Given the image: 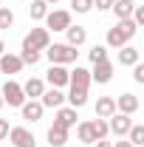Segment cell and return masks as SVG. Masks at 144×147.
Here are the masks:
<instances>
[{
    "label": "cell",
    "instance_id": "ffe728a7",
    "mask_svg": "<svg viewBox=\"0 0 144 147\" xmlns=\"http://www.w3.org/2000/svg\"><path fill=\"white\" fill-rule=\"evenodd\" d=\"M42 91H45V82H42V79H37V76H31V79L23 85L26 99H40V96H42Z\"/></svg>",
    "mask_w": 144,
    "mask_h": 147
},
{
    "label": "cell",
    "instance_id": "5b68a950",
    "mask_svg": "<svg viewBox=\"0 0 144 147\" xmlns=\"http://www.w3.org/2000/svg\"><path fill=\"white\" fill-rule=\"evenodd\" d=\"M68 26H71V11H65V9H54V11L45 14V28L48 31H65Z\"/></svg>",
    "mask_w": 144,
    "mask_h": 147
},
{
    "label": "cell",
    "instance_id": "4dcf8cb0",
    "mask_svg": "<svg viewBox=\"0 0 144 147\" xmlns=\"http://www.w3.org/2000/svg\"><path fill=\"white\" fill-rule=\"evenodd\" d=\"M133 79H136L139 85H144V65H141V62L133 65Z\"/></svg>",
    "mask_w": 144,
    "mask_h": 147
},
{
    "label": "cell",
    "instance_id": "f1b7e54d",
    "mask_svg": "<svg viewBox=\"0 0 144 147\" xmlns=\"http://www.w3.org/2000/svg\"><path fill=\"white\" fill-rule=\"evenodd\" d=\"M71 9L76 14H88L90 9H93V0H71Z\"/></svg>",
    "mask_w": 144,
    "mask_h": 147
},
{
    "label": "cell",
    "instance_id": "52a82bcc",
    "mask_svg": "<svg viewBox=\"0 0 144 147\" xmlns=\"http://www.w3.org/2000/svg\"><path fill=\"white\" fill-rule=\"evenodd\" d=\"M130 127H133V119H130L127 113H119V110L110 116V122H108V130L113 133V136H119V139H124Z\"/></svg>",
    "mask_w": 144,
    "mask_h": 147
},
{
    "label": "cell",
    "instance_id": "30bf717a",
    "mask_svg": "<svg viewBox=\"0 0 144 147\" xmlns=\"http://www.w3.org/2000/svg\"><path fill=\"white\" fill-rule=\"evenodd\" d=\"M42 110H45V108L40 105V99H26V102L20 105V113H23V119H26V122H31V125L42 119Z\"/></svg>",
    "mask_w": 144,
    "mask_h": 147
},
{
    "label": "cell",
    "instance_id": "ba28073f",
    "mask_svg": "<svg viewBox=\"0 0 144 147\" xmlns=\"http://www.w3.org/2000/svg\"><path fill=\"white\" fill-rule=\"evenodd\" d=\"M113 79V62L102 59V62H93V71H90V82H99V85H108Z\"/></svg>",
    "mask_w": 144,
    "mask_h": 147
},
{
    "label": "cell",
    "instance_id": "603a6c76",
    "mask_svg": "<svg viewBox=\"0 0 144 147\" xmlns=\"http://www.w3.org/2000/svg\"><path fill=\"white\" fill-rule=\"evenodd\" d=\"M48 11H51V9H48V3H45V0H31V6H28L31 20H45Z\"/></svg>",
    "mask_w": 144,
    "mask_h": 147
},
{
    "label": "cell",
    "instance_id": "484cf974",
    "mask_svg": "<svg viewBox=\"0 0 144 147\" xmlns=\"http://www.w3.org/2000/svg\"><path fill=\"white\" fill-rule=\"evenodd\" d=\"M14 26V11L9 6H0V28H11Z\"/></svg>",
    "mask_w": 144,
    "mask_h": 147
},
{
    "label": "cell",
    "instance_id": "d6986e66",
    "mask_svg": "<svg viewBox=\"0 0 144 147\" xmlns=\"http://www.w3.org/2000/svg\"><path fill=\"white\" fill-rule=\"evenodd\" d=\"M76 119H79V116H76V108H57V125H62V127H68L71 130L73 125H76Z\"/></svg>",
    "mask_w": 144,
    "mask_h": 147
},
{
    "label": "cell",
    "instance_id": "d590c367",
    "mask_svg": "<svg viewBox=\"0 0 144 147\" xmlns=\"http://www.w3.org/2000/svg\"><path fill=\"white\" fill-rule=\"evenodd\" d=\"M113 147H133V144H130L127 139H122V142H113Z\"/></svg>",
    "mask_w": 144,
    "mask_h": 147
},
{
    "label": "cell",
    "instance_id": "e575fe53",
    "mask_svg": "<svg viewBox=\"0 0 144 147\" xmlns=\"http://www.w3.org/2000/svg\"><path fill=\"white\" fill-rule=\"evenodd\" d=\"M93 147H113V142H105V139H99V142H93Z\"/></svg>",
    "mask_w": 144,
    "mask_h": 147
},
{
    "label": "cell",
    "instance_id": "e0dca14e",
    "mask_svg": "<svg viewBox=\"0 0 144 147\" xmlns=\"http://www.w3.org/2000/svg\"><path fill=\"white\" fill-rule=\"evenodd\" d=\"M0 71L3 74H20L23 71V59L17 54H0Z\"/></svg>",
    "mask_w": 144,
    "mask_h": 147
},
{
    "label": "cell",
    "instance_id": "83f0119b",
    "mask_svg": "<svg viewBox=\"0 0 144 147\" xmlns=\"http://www.w3.org/2000/svg\"><path fill=\"white\" fill-rule=\"evenodd\" d=\"M90 57V62H102V59H108V45H93L88 51Z\"/></svg>",
    "mask_w": 144,
    "mask_h": 147
},
{
    "label": "cell",
    "instance_id": "7c38bea8",
    "mask_svg": "<svg viewBox=\"0 0 144 147\" xmlns=\"http://www.w3.org/2000/svg\"><path fill=\"white\" fill-rule=\"evenodd\" d=\"M116 110H119V113H127V116H133V113L139 110V96H136V93H122V96L116 99Z\"/></svg>",
    "mask_w": 144,
    "mask_h": 147
},
{
    "label": "cell",
    "instance_id": "d4e9b609",
    "mask_svg": "<svg viewBox=\"0 0 144 147\" xmlns=\"http://www.w3.org/2000/svg\"><path fill=\"white\" fill-rule=\"evenodd\" d=\"M127 142L133 147H141L144 144V125H133V127L127 130Z\"/></svg>",
    "mask_w": 144,
    "mask_h": 147
},
{
    "label": "cell",
    "instance_id": "2e32d148",
    "mask_svg": "<svg viewBox=\"0 0 144 147\" xmlns=\"http://www.w3.org/2000/svg\"><path fill=\"white\" fill-rule=\"evenodd\" d=\"M136 62H141V54H139V48H133V45H122V48H119V65H124V68H133Z\"/></svg>",
    "mask_w": 144,
    "mask_h": 147
},
{
    "label": "cell",
    "instance_id": "4316f807",
    "mask_svg": "<svg viewBox=\"0 0 144 147\" xmlns=\"http://www.w3.org/2000/svg\"><path fill=\"white\" fill-rule=\"evenodd\" d=\"M90 125H93V133H96V139H105L110 130H108V119H90Z\"/></svg>",
    "mask_w": 144,
    "mask_h": 147
},
{
    "label": "cell",
    "instance_id": "9c48e42d",
    "mask_svg": "<svg viewBox=\"0 0 144 147\" xmlns=\"http://www.w3.org/2000/svg\"><path fill=\"white\" fill-rule=\"evenodd\" d=\"M68 79H71V71H68L65 65H51L48 74H45V82H48L51 88H65Z\"/></svg>",
    "mask_w": 144,
    "mask_h": 147
},
{
    "label": "cell",
    "instance_id": "f35d334b",
    "mask_svg": "<svg viewBox=\"0 0 144 147\" xmlns=\"http://www.w3.org/2000/svg\"><path fill=\"white\" fill-rule=\"evenodd\" d=\"M0 108H3V96H0Z\"/></svg>",
    "mask_w": 144,
    "mask_h": 147
},
{
    "label": "cell",
    "instance_id": "4fadbf2b",
    "mask_svg": "<svg viewBox=\"0 0 144 147\" xmlns=\"http://www.w3.org/2000/svg\"><path fill=\"white\" fill-rule=\"evenodd\" d=\"M65 34H68V45H71V48H79V45H85V40H88V28L71 23V26L65 28Z\"/></svg>",
    "mask_w": 144,
    "mask_h": 147
},
{
    "label": "cell",
    "instance_id": "8d00e7d4",
    "mask_svg": "<svg viewBox=\"0 0 144 147\" xmlns=\"http://www.w3.org/2000/svg\"><path fill=\"white\" fill-rule=\"evenodd\" d=\"M0 54H6V42H3V37H0Z\"/></svg>",
    "mask_w": 144,
    "mask_h": 147
},
{
    "label": "cell",
    "instance_id": "ac0fdd59",
    "mask_svg": "<svg viewBox=\"0 0 144 147\" xmlns=\"http://www.w3.org/2000/svg\"><path fill=\"white\" fill-rule=\"evenodd\" d=\"M116 113V99L113 96H99L96 102V119H110Z\"/></svg>",
    "mask_w": 144,
    "mask_h": 147
},
{
    "label": "cell",
    "instance_id": "277c9868",
    "mask_svg": "<svg viewBox=\"0 0 144 147\" xmlns=\"http://www.w3.org/2000/svg\"><path fill=\"white\" fill-rule=\"evenodd\" d=\"M0 96H3V105H9V108H20V105L26 102V93H23V85H17L14 79H9V82L3 85Z\"/></svg>",
    "mask_w": 144,
    "mask_h": 147
},
{
    "label": "cell",
    "instance_id": "5bb4252c",
    "mask_svg": "<svg viewBox=\"0 0 144 147\" xmlns=\"http://www.w3.org/2000/svg\"><path fill=\"white\" fill-rule=\"evenodd\" d=\"M68 85H71V88H85V91H88V88H90V71H88V68H82V65H76V68L71 71Z\"/></svg>",
    "mask_w": 144,
    "mask_h": 147
},
{
    "label": "cell",
    "instance_id": "8fae6325",
    "mask_svg": "<svg viewBox=\"0 0 144 147\" xmlns=\"http://www.w3.org/2000/svg\"><path fill=\"white\" fill-rule=\"evenodd\" d=\"M40 105L42 108H62L65 105V93H62V88H48V91H42V96H40Z\"/></svg>",
    "mask_w": 144,
    "mask_h": 147
},
{
    "label": "cell",
    "instance_id": "cb8c5ba5",
    "mask_svg": "<svg viewBox=\"0 0 144 147\" xmlns=\"http://www.w3.org/2000/svg\"><path fill=\"white\" fill-rule=\"evenodd\" d=\"M65 99L71 102V108H76V110H79L82 105H85V102H88V91H85V88H71V93H68Z\"/></svg>",
    "mask_w": 144,
    "mask_h": 147
},
{
    "label": "cell",
    "instance_id": "d6a6232c",
    "mask_svg": "<svg viewBox=\"0 0 144 147\" xmlns=\"http://www.w3.org/2000/svg\"><path fill=\"white\" fill-rule=\"evenodd\" d=\"M113 3H116V0H93V9H99V11H108V9H113Z\"/></svg>",
    "mask_w": 144,
    "mask_h": 147
},
{
    "label": "cell",
    "instance_id": "9a60e30c",
    "mask_svg": "<svg viewBox=\"0 0 144 147\" xmlns=\"http://www.w3.org/2000/svg\"><path fill=\"white\" fill-rule=\"evenodd\" d=\"M48 144L51 147H65L68 144V127H62V125H51L48 127Z\"/></svg>",
    "mask_w": 144,
    "mask_h": 147
},
{
    "label": "cell",
    "instance_id": "3957f363",
    "mask_svg": "<svg viewBox=\"0 0 144 147\" xmlns=\"http://www.w3.org/2000/svg\"><path fill=\"white\" fill-rule=\"evenodd\" d=\"M51 45V31L48 28H31L23 37V51H45Z\"/></svg>",
    "mask_w": 144,
    "mask_h": 147
},
{
    "label": "cell",
    "instance_id": "836d02e7",
    "mask_svg": "<svg viewBox=\"0 0 144 147\" xmlns=\"http://www.w3.org/2000/svg\"><path fill=\"white\" fill-rule=\"evenodd\" d=\"M9 136V119H0V139Z\"/></svg>",
    "mask_w": 144,
    "mask_h": 147
},
{
    "label": "cell",
    "instance_id": "7a4b0ae2",
    "mask_svg": "<svg viewBox=\"0 0 144 147\" xmlns=\"http://www.w3.org/2000/svg\"><path fill=\"white\" fill-rule=\"evenodd\" d=\"M45 57H48V62H51V65H71V62H76L79 51L71 48L68 42H54V45H48V48H45Z\"/></svg>",
    "mask_w": 144,
    "mask_h": 147
},
{
    "label": "cell",
    "instance_id": "74e56055",
    "mask_svg": "<svg viewBox=\"0 0 144 147\" xmlns=\"http://www.w3.org/2000/svg\"><path fill=\"white\" fill-rule=\"evenodd\" d=\"M45 3H48V6H57V3H59V0H45Z\"/></svg>",
    "mask_w": 144,
    "mask_h": 147
},
{
    "label": "cell",
    "instance_id": "7402d4cb",
    "mask_svg": "<svg viewBox=\"0 0 144 147\" xmlns=\"http://www.w3.org/2000/svg\"><path fill=\"white\" fill-rule=\"evenodd\" d=\"M76 136H79L82 144H93V142H99L96 133H93V125H90V122H79V125H76Z\"/></svg>",
    "mask_w": 144,
    "mask_h": 147
},
{
    "label": "cell",
    "instance_id": "44dd1931",
    "mask_svg": "<svg viewBox=\"0 0 144 147\" xmlns=\"http://www.w3.org/2000/svg\"><path fill=\"white\" fill-rule=\"evenodd\" d=\"M133 9H136L133 0H116V3H113V14H116V20H130V17H133Z\"/></svg>",
    "mask_w": 144,
    "mask_h": 147
},
{
    "label": "cell",
    "instance_id": "f546056e",
    "mask_svg": "<svg viewBox=\"0 0 144 147\" xmlns=\"http://www.w3.org/2000/svg\"><path fill=\"white\" fill-rule=\"evenodd\" d=\"M20 59H23V65H37V62L42 59V51H23Z\"/></svg>",
    "mask_w": 144,
    "mask_h": 147
},
{
    "label": "cell",
    "instance_id": "6da1fadb",
    "mask_svg": "<svg viewBox=\"0 0 144 147\" xmlns=\"http://www.w3.org/2000/svg\"><path fill=\"white\" fill-rule=\"evenodd\" d=\"M136 31H139V26L133 23V20H119L113 28L108 31V48H122V45H130V40L136 37Z\"/></svg>",
    "mask_w": 144,
    "mask_h": 147
},
{
    "label": "cell",
    "instance_id": "1f68e13d",
    "mask_svg": "<svg viewBox=\"0 0 144 147\" xmlns=\"http://www.w3.org/2000/svg\"><path fill=\"white\" fill-rule=\"evenodd\" d=\"M133 23H136V26H144V6H136V9H133Z\"/></svg>",
    "mask_w": 144,
    "mask_h": 147
},
{
    "label": "cell",
    "instance_id": "8992f818",
    "mask_svg": "<svg viewBox=\"0 0 144 147\" xmlns=\"http://www.w3.org/2000/svg\"><path fill=\"white\" fill-rule=\"evenodd\" d=\"M9 142L11 147H37V139L28 127H9Z\"/></svg>",
    "mask_w": 144,
    "mask_h": 147
}]
</instances>
